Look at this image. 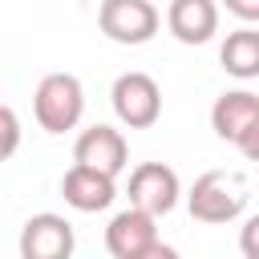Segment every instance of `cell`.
<instances>
[{
    "label": "cell",
    "mask_w": 259,
    "mask_h": 259,
    "mask_svg": "<svg viewBox=\"0 0 259 259\" xmlns=\"http://www.w3.org/2000/svg\"><path fill=\"white\" fill-rule=\"evenodd\" d=\"M247 202H251V182L243 170H206L194 178V186L186 194L190 219L206 223V227L235 223L247 210Z\"/></svg>",
    "instance_id": "obj_1"
},
{
    "label": "cell",
    "mask_w": 259,
    "mask_h": 259,
    "mask_svg": "<svg viewBox=\"0 0 259 259\" xmlns=\"http://www.w3.org/2000/svg\"><path fill=\"white\" fill-rule=\"evenodd\" d=\"M125 194H130V206H142V210H150L154 219H162V214H170V210L178 206L182 182H178V174H174L166 162H142V166L130 170Z\"/></svg>",
    "instance_id": "obj_7"
},
{
    "label": "cell",
    "mask_w": 259,
    "mask_h": 259,
    "mask_svg": "<svg viewBox=\"0 0 259 259\" xmlns=\"http://www.w3.org/2000/svg\"><path fill=\"white\" fill-rule=\"evenodd\" d=\"M32 113L45 134H69L77 130L85 113V85L73 73H45L32 93Z\"/></svg>",
    "instance_id": "obj_2"
},
{
    "label": "cell",
    "mask_w": 259,
    "mask_h": 259,
    "mask_svg": "<svg viewBox=\"0 0 259 259\" xmlns=\"http://www.w3.org/2000/svg\"><path fill=\"white\" fill-rule=\"evenodd\" d=\"M166 28L182 45H206L219 32V4L214 0H170Z\"/></svg>",
    "instance_id": "obj_11"
},
{
    "label": "cell",
    "mask_w": 259,
    "mask_h": 259,
    "mask_svg": "<svg viewBox=\"0 0 259 259\" xmlns=\"http://www.w3.org/2000/svg\"><path fill=\"white\" fill-rule=\"evenodd\" d=\"M61 194H65V202H69L73 210L97 214V210L113 206V198H117V178H113V174H101V170H93V166L73 162V166L65 170V178H61Z\"/></svg>",
    "instance_id": "obj_10"
},
{
    "label": "cell",
    "mask_w": 259,
    "mask_h": 259,
    "mask_svg": "<svg viewBox=\"0 0 259 259\" xmlns=\"http://www.w3.org/2000/svg\"><path fill=\"white\" fill-rule=\"evenodd\" d=\"M20 150V117L12 105H0V162H8Z\"/></svg>",
    "instance_id": "obj_13"
},
{
    "label": "cell",
    "mask_w": 259,
    "mask_h": 259,
    "mask_svg": "<svg viewBox=\"0 0 259 259\" xmlns=\"http://www.w3.org/2000/svg\"><path fill=\"white\" fill-rule=\"evenodd\" d=\"M73 162H81V166H93V170H101V174H121L125 166H130V146H125V134L121 130H113V125H89V130H81L77 134V142H73Z\"/></svg>",
    "instance_id": "obj_9"
},
{
    "label": "cell",
    "mask_w": 259,
    "mask_h": 259,
    "mask_svg": "<svg viewBox=\"0 0 259 259\" xmlns=\"http://www.w3.org/2000/svg\"><path fill=\"white\" fill-rule=\"evenodd\" d=\"M255 231H259V219H247V227H243V255H247V259H259V247H255Z\"/></svg>",
    "instance_id": "obj_15"
},
{
    "label": "cell",
    "mask_w": 259,
    "mask_h": 259,
    "mask_svg": "<svg viewBox=\"0 0 259 259\" xmlns=\"http://www.w3.org/2000/svg\"><path fill=\"white\" fill-rule=\"evenodd\" d=\"M73 247H77V235L65 214L40 210L20 227V255L24 259H69Z\"/></svg>",
    "instance_id": "obj_8"
},
{
    "label": "cell",
    "mask_w": 259,
    "mask_h": 259,
    "mask_svg": "<svg viewBox=\"0 0 259 259\" xmlns=\"http://www.w3.org/2000/svg\"><path fill=\"white\" fill-rule=\"evenodd\" d=\"M97 28L113 45H150L162 28V16L154 0H101Z\"/></svg>",
    "instance_id": "obj_5"
},
{
    "label": "cell",
    "mask_w": 259,
    "mask_h": 259,
    "mask_svg": "<svg viewBox=\"0 0 259 259\" xmlns=\"http://www.w3.org/2000/svg\"><path fill=\"white\" fill-rule=\"evenodd\" d=\"M219 65L239 81H255L259 77V28L243 24V28L227 32V40L219 49Z\"/></svg>",
    "instance_id": "obj_12"
},
{
    "label": "cell",
    "mask_w": 259,
    "mask_h": 259,
    "mask_svg": "<svg viewBox=\"0 0 259 259\" xmlns=\"http://www.w3.org/2000/svg\"><path fill=\"white\" fill-rule=\"evenodd\" d=\"M223 8L231 16H239L243 24H255L259 20V0H223Z\"/></svg>",
    "instance_id": "obj_14"
},
{
    "label": "cell",
    "mask_w": 259,
    "mask_h": 259,
    "mask_svg": "<svg viewBox=\"0 0 259 259\" xmlns=\"http://www.w3.org/2000/svg\"><path fill=\"white\" fill-rule=\"evenodd\" d=\"M109 105H113V113H117V121L125 130H150L162 117V89H158V81L150 73L130 69V73H121L113 81Z\"/></svg>",
    "instance_id": "obj_6"
},
{
    "label": "cell",
    "mask_w": 259,
    "mask_h": 259,
    "mask_svg": "<svg viewBox=\"0 0 259 259\" xmlns=\"http://www.w3.org/2000/svg\"><path fill=\"white\" fill-rule=\"evenodd\" d=\"M210 130L239 146L243 158H259V93L251 89H231L219 93L210 105Z\"/></svg>",
    "instance_id": "obj_4"
},
{
    "label": "cell",
    "mask_w": 259,
    "mask_h": 259,
    "mask_svg": "<svg viewBox=\"0 0 259 259\" xmlns=\"http://www.w3.org/2000/svg\"><path fill=\"white\" fill-rule=\"evenodd\" d=\"M105 251L113 259H170L174 251L158 235V219L142 206H125L105 227Z\"/></svg>",
    "instance_id": "obj_3"
}]
</instances>
